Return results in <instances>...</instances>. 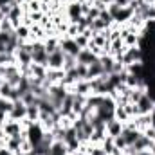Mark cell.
<instances>
[{
  "label": "cell",
  "instance_id": "obj_14",
  "mask_svg": "<svg viewBox=\"0 0 155 155\" xmlns=\"http://www.w3.org/2000/svg\"><path fill=\"white\" fill-rule=\"evenodd\" d=\"M29 78H36V79H45L47 78V67L38 65V63H31L29 67Z\"/></svg>",
  "mask_w": 155,
  "mask_h": 155
},
{
  "label": "cell",
  "instance_id": "obj_9",
  "mask_svg": "<svg viewBox=\"0 0 155 155\" xmlns=\"http://www.w3.org/2000/svg\"><path fill=\"white\" fill-rule=\"evenodd\" d=\"M69 92H74V94H79V96H88L92 94V88H90V81L88 79H79L78 83H74Z\"/></svg>",
  "mask_w": 155,
  "mask_h": 155
},
{
  "label": "cell",
  "instance_id": "obj_31",
  "mask_svg": "<svg viewBox=\"0 0 155 155\" xmlns=\"http://www.w3.org/2000/svg\"><path fill=\"white\" fill-rule=\"evenodd\" d=\"M7 119H9V116H7L5 112H2V110H0V126H4V123H5Z\"/></svg>",
  "mask_w": 155,
  "mask_h": 155
},
{
  "label": "cell",
  "instance_id": "obj_17",
  "mask_svg": "<svg viewBox=\"0 0 155 155\" xmlns=\"http://www.w3.org/2000/svg\"><path fill=\"white\" fill-rule=\"evenodd\" d=\"M15 35L18 36V40H22V41H31V25H25V24L18 25L15 29Z\"/></svg>",
  "mask_w": 155,
  "mask_h": 155
},
{
  "label": "cell",
  "instance_id": "obj_45",
  "mask_svg": "<svg viewBox=\"0 0 155 155\" xmlns=\"http://www.w3.org/2000/svg\"><path fill=\"white\" fill-rule=\"evenodd\" d=\"M123 155H126V153H123Z\"/></svg>",
  "mask_w": 155,
  "mask_h": 155
},
{
  "label": "cell",
  "instance_id": "obj_39",
  "mask_svg": "<svg viewBox=\"0 0 155 155\" xmlns=\"http://www.w3.org/2000/svg\"><path fill=\"white\" fill-rule=\"evenodd\" d=\"M4 81V72H2V67H0V83Z\"/></svg>",
  "mask_w": 155,
  "mask_h": 155
},
{
  "label": "cell",
  "instance_id": "obj_3",
  "mask_svg": "<svg viewBox=\"0 0 155 155\" xmlns=\"http://www.w3.org/2000/svg\"><path fill=\"white\" fill-rule=\"evenodd\" d=\"M135 107H137V116H144V114H150L152 110H153L155 107V101L152 99V96L146 92L137 103H135Z\"/></svg>",
  "mask_w": 155,
  "mask_h": 155
},
{
  "label": "cell",
  "instance_id": "obj_12",
  "mask_svg": "<svg viewBox=\"0 0 155 155\" xmlns=\"http://www.w3.org/2000/svg\"><path fill=\"white\" fill-rule=\"evenodd\" d=\"M132 16H134V11H132L130 7H121V9H119V13L114 16V24H117V25L128 24Z\"/></svg>",
  "mask_w": 155,
  "mask_h": 155
},
{
  "label": "cell",
  "instance_id": "obj_16",
  "mask_svg": "<svg viewBox=\"0 0 155 155\" xmlns=\"http://www.w3.org/2000/svg\"><path fill=\"white\" fill-rule=\"evenodd\" d=\"M134 123H135V126H137V130H139V132H144V130H148V128L152 126L150 114H144V116L134 117Z\"/></svg>",
  "mask_w": 155,
  "mask_h": 155
},
{
  "label": "cell",
  "instance_id": "obj_28",
  "mask_svg": "<svg viewBox=\"0 0 155 155\" xmlns=\"http://www.w3.org/2000/svg\"><path fill=\"white\" fill-rule=\"evenodd\" d=\"M76 74L79 79H87V74H88V67L83 65V63H78L76 65Z\"/></svg>",
  "mask_w": 155,
  "mask_h": 155
},
{
  "label": "cell",
  "instance_id": "obj_18",
  "mask_svg": "<svg viewBox=\"0 0 155 155\" xmlns=\"http://www.w3.org/2000/svg\"><path fill=\"white\" fill-rule=\"evenodd\" d=\"M65 76L63 69H47V79L54 85V83H61V79Z\"/></svg>",
  "mask_w": 155,
  "mask_h": 155
},
{
  "label": "cell",
  "instance_id": "obj_1",
  "mask_svg": "<svg viewBox=\"0 0 155 155\" xmlns=\"http://www.w3.org/2000/svg\"><path fill=\"white\" fill-rule=\"evenodd\" d=\"M116 61L123 63L124 67L132 65V63H139V61H144V51L141 47H126V51L123 52V56L116 58Z\"/></svg>",
  "mask_w": 155,
  "mask_h": 155
},
{
  "label": "cell",
  "instance_id": "obj_44",
  "mask_svg": "<svg viewBox=\"0 0 155 155\" xmlns=\"http://www.w3.org/2000/svg\"><path fill=\"white\" fill-rule=\"evenodd\" d=\"M153 5H155V2H153Z\"/></svg>",
  "mask_w": 155,
  "mask_h": 155
},
{
  "label": "cell",
  "instance_id": "obj_10",
  "mask_svg": "<svg viewBox=\"0 0 155 155\" xmlns=\"http://www.w3.org/2000/svg\"><path fill=\"white\" fill-rule=\"evenodd\" d=\"M76 60H78V63H83V65H90V63H94V61H97L99 60V56L97 54H94L90 49H81L79 51V54L76 56Z\"/></svg>",
  "mask_w": 155,
  "mask_h": 155
},
{
  "label": "cell",
  "instance_id": "obj_25",
  "mask_svg": "<svg viewBox=\"0 0 155 155\" xmlns=\"http://www.w3.org/2000/svg\"><path fill=\"white\" fill-rule=\"evenodd\" d=\"M9 38H11V33H2V31H0V52H5V51H7Z\"/></svg>",
  "mask_w": 155,
  "mask_h": 155
},
{
  "label": "cell",
  "instance_id": "obj_32",
  "mask_svg": "<svg viewBox=\"0 0 155 155\" xmlns=\"http://www.w3.org/2000/svg\"><path fill=\"white\" fill-rule=\"evenodd\" d=\"M114 4H117V5H121V7H128L130 0H114Z\"/></svg>",
  "mask_w": 155,
  "mask_h": 155
},
{
  "label": "cell",
  "instance_id": "obj_13",
  "mask_svg": "<svg viewBox=\"0 0 155 155\" xmlns=\"http://www.w3.org/2000/svg\"><path fill=\"white\" fill-rule=\"evenodd\" d=\"M101 76H105V71H103L101 61L97 60V61H94V63H90V65H88V74H87V79H96V78H101Z\"/></svg>",
  "mask_w": 155,
  "mask_h": 155
},
{
  "label": "cell",
  "instance_id": "obj_7",
  "mask_svg": "<svg viewBox=\"0 0 155 155\" xmlns=\"http://www.w3.org/2000/svg\"><path fill=\"white\" fill-rule=\"evenodd\" d=\"M63 61H65V52L61 49H58L52 54H49L47 69H63Z\"/></svg>",
  "mask_w": 155,
  "mask_h": 155
},
{
  "label": "cell",
  "instance_id": "obj_30",
  "mask_svg": "<svg viewBox=\"0 0 155 155\" xmlns=\"http://www.w3.org/2000/svg\"><path fill=\"white\" fill-rule=\"evenodd\" d=\"M119 9H121V5H117V4H110V5L107 7V11H108L112 16H116L117 13H119Z\"/></svg>",
  "mask_w": 155,
  "mask_h": 155
},
{
  "label": "cell",
  "instance_id": "obj_22",
  "mask_svg": "<svg viewBox=\"0 0 155 155\" xmlns=\"http://www.w3.org/2000/svg\"><path fill=\"white\" fill-rule=\"evenodd\" d=\"M78 65V60L76 56H71V54H65V61H63V71H72L74 67Z\"/></svg>",
  "mask_w": 155,
  "mask_h": 155
},
{
  "label": "cell",
  "instance_id": "obj_29",
  "mask_svg": "<svg viewBox=\"0 0 155 155\" xmlns=\"http://www.w3.org/2000/svg\"><path fill=\"white\" fill-rule=\"evenodd\" d=\"M114 144H116V148L123 150V152L128 148V144H126V141L123 139V135H117V137H114Z\"/></svg>",
  "mask_w": 155,
  "mask_h": 155
},
{
  "label": "cell",
  "instance_id": "obj_6",
  "mask_svg": "<svg viewBox=\"0 0 155 155\" xmlns=\"http://www.w3.org/2000/svg\"><path fill=\"white\" fill-rule=\"evenodd\" d=\"M60 49L65 52V54H71V56H78L79 54V47H78V43L74 41V38H69V36H63V38H60Z\"/></svg>",
  "mask_w": 155,
  "mask_h": 155
},
{
  "label": "cell",
  "instance_id": "obj_35",
  "mask_svg": "<svg viewBox=\"0 0 155 155\" xmlns=\"http://www.w3.org/2000/svg\"><path fill=\"white\" fill-rule=\"evenodd\" d=\"M150 119H152V128H155V107H153V110L150 112Z\"/></svg>",
  "mask_w": 155,
  "mask_h": 155
},
{
  "label": "cell",
  "instance_id": "obj_38",
  "mask_svg": "<svg viewBox=\"0 0 155 155\" xmlns=\"http://www.w3.org/2000/svg\"><path fill=\"white\" fill-rule=\"evenodd\" d=\"M101 2H105L107 5H110V4H114V0H101Z\"/></svg>",
  "mask_w": 155,
  "mask_h": 155
},
{
  "label": "cell",
  "instance_id": "obj_36",
  "mask_svg": "<svg viewBox=\"0 0 155 155\" xmlns=\"http://www.w3.org/2000/svg\"><path fill=\"white\" fill-rule=\"evenodd\" d=\"M135 155H152V152L150 150H143V152H139V153H135Z\"/></svg>",
  "mask_w": 155,
  "mask_h": 155
},
{
  "label": "cell",
  "instance_id": "obj_41",
  "mask_svg": "<svg viewBox=\"0 0 155 155\" xmlns=\"http://www.w3.org/2000/svg\"><path fill=\"white\" fill-rule=\"evenodd\" d=\"M143 2H144V4H153L155 0H143Z\"/></svg>",
  "mask_w": 155,
  "mask_h": 155
},
{
  "label": "cell",
  "instance_id": "obj_5",
  "mask_svg": "<svg viewBox=\"0 0 155 155\" xmlns=\"http://www.w3.org/2000/svg\"><path fill=\"white\" fill-rule=\"evenodd\" d=\"M25 117H27V105L22 99L15 101L13 110L9 112V119H13V121H24Z\"/></svg>",
  "mask_w": 155,
  "mask_h": 155
},
{
  "label": "cell",
  "instance_id": "obj_27",
  "mask_svg": "<svg viewBox=\"0 0 155 155\" xmlns=\"http://www.w3.org/2000/svg\"><path fill=\"white\" fill-rule=\"evenodd\" d=\"M74 41L78 43V47H79V49H87V47H88V43H90V38H88V36H85V35H78L76 38H74Z\"/></svg>",
  "mask_w": 155,
  "mask_h": 155
},
{
  "label": "cell",
  "instance_id": "obj_37",
  "mask_svg": "<svg viewBox=\"0 0 155 155\" xmlns=\"http://www.w3.org/2000/svg\"><path fill=\"white\" fill-rule=\"evenodd\" d=\"M150 152H152V155H155V143L150 146Z\"/></svg>",
  "mask_w": 155,
  "mask_h": 155
},
{
  "label": "cell",
  "instance_id": "obj_33",
  "mask_svg": "<svg viewBox=\"0 0 155 155\" xmlns=\"http://www.w3.org/2000/svg\"><path fill=\"white\" fill-rule=\"evenodd\" d=\"M13 4H16L15 0H0V7H5V5H13Z\"/></svg>",
  "mask_w": 155,
  "mask_h": 155
},
{
  "label": "cell",
  "instance_id": "obj_19",
  "mask_svg": "<svg viewBox=\"0 0 155 155\" xmlns=\"http://www.w3.org/2000/svg\"><path fill=\"white\" fill-rule=\"evenodd\" d=\"M27 121L31 123H38L40 121V107L38 105H27Z\"/></svg>",
  "mask_w": 155,
  "mask_h": 155
},
{
  "label": "cell",
  "instance_id": "obj_15",
  "mask_svg": "<svg viewBox=\"0 0 155 155\" xmlns=\"http://www.w3.org/2000/svg\"><path fill=\"white\" fill-rule=\"evenodd\" d=\"M99 61H101L103 71H105L107 76L114 72V67H116V58H114V56H110V54H103V56L99 58Z\"/></svg>",
  "mask_w": 155,
  "mask_h": 155
},
{
  "label": "cell",
  "instance_id": "obj_21",
  "mask_svg": "<svg viewBox=\"0 0 155 155\" xmlns=\"http://www.w3.org/2000/svg\"><path fill=\"white\" fill-rule=\"evenodd\" d=\"M13 63H16V56H15V54H9V52H0V67L13 65Z\"/></svg>",
  "mask_w": 155,
  "mask_h": 155
},
{
  "label": "cell",
  "instance_id": "obj_20",
  "mask_svg": "<svg viewBox=\"0 0 155 155\" xmlns=\"http://www.w3.org/2000/svg\"><path fill=\"white\" fill-rule=\"evenodd\" d=\"M114 117L119 119V121H123V123H126V121H130L132 117L126 114V108H124V105H116V110H114Z\"/></svg>",
  "mask_w": 155,
  "mask_h": 155
},
{
  "label": "cell",
  "instance_id": "obj_24",
  "mask_svg": "<svg viewBox=\"0 0 155 155\" xmlns=\"http://www.w3.org/2000/svg\"><path fill=\"white\" fill-rule=\"evenodd\" d=\"M13 105H15V101L5 99V97H0V110H2V112H5L7 116H9V112L13 110Z\"/></svg>",
  "mask_w": 155,
  "mask_h": 155
},
{
  "label": "cell",
  "instance_id": "obj_34",
  "mask_svg": "<svg viewBox=\"0 0 155 155\" xmlns=\"http://www.w3.org/2000/svg\"><path fill=\"white\" fill-rule=\"evenodd\" d=\"M0 155H15L13 152H9L7 150V146H4V148H0Z\"/></svg>",
  "mask_w": 155,
  "mask_h": 155
},
{
  "label": "cell",
  "instance_id": "obj_2",
  "mask_svg": "<svg viewBox=\"0 0 155 155\" xmlns=\"http://www.w3.org/2000/svg\"><path fill=\"white\" fill-rule=\"evenodd\" d=\"M25 132H27V139L33 143V146H36V144L41 143L43 134H45V130H43V126H41L40 123H31V124L25 128Z\"/></svg>",
  "mask_w": 155,
  "mask_h": 155
},
{
  "label": "cell",
  "instance_id": "obj_42",
  "mask_svg": "<svg viewBox=\"0 0 155 155\" xmlns=\"http://www.w3.org/2000/svg\"><path fill=\"white\" fill-rule=\"evenodd\" d=\"M15 155H24V153H15Z\"/></svg>",
  "mask_w": 155,
  "mask_h": 155
},
{
  "label": "cell",
  "instance_id": "obj_26",
  "mask_svg": "<svg viewBox=\"0 0 155 155\" xmlns=\"http://www.w3.org/2000/svg\"><path fill=\"white\" fill-rule=\"evenodd\" d=\"M0 31H2V33H13V31H15V27H13V24H11V20H9L7 16L0 22Z\"/></svg>",
  "mask_w": 155,
  "mask_h": 155
},
{
  "label": "cell",
  "instance_id": "obj_4",
  "mask_svg": "<svg viewBox=\"0 0 155 155\" xmlns=\"http://www.w3.org/2000/svg\"><path fill=\"white\" fill-rule=\"evenodd\" d=\"M4 132H5V135L7 137H15V135H20L24 130H25V126L22 124V121H13V119H7L5 123H4Z\"/></svg>",
  "mask_w": 155,
  "mask_h": 155
},
{
  "label": "cell",
  "instance_id": "obj_40",
  "mask_svg": "<svg viewBox=\"0 0 155 155\" xmlns=\"http://www.w3.org/2000/svg\"><path fill=\"white\" fill-rule=\"evenodd\" d=\"M15 2H16V4H18V5H22V4H24V2H25V0H15Z\"/></svg>",
  "mask_w": 155,
  "mask_h": 155
},
{
  "label": "cell",
  "instance_id": "obj_8",
  "mask_svg": "<svg viewBox=\"0 0 155 155\" xmlns=\"http://www.w3.org/2000/svg\"><path fill=\"white\" fill-rule=\"evenodd\" d=\"M65 15H67L69 22H71V24H74L79 16H83V13H81V2L67 4V5H65Z\"/></svg>",
  "mask_w": 155,
  "mask_h": 155
},
{
  "label": "cell",
  "instance_id": "obj_11",
  "mask_svg": "<svg viewBox=\"0 0 155 155\" xmlns=\"http://www.w3.org/2000/svg\"><path fill=\"white\" fill-rule=\"evenodd\" d=\"M123 128H124V123L114 117L112 121L107 123V135H108V137H117V135H121Z\"/></svg>",
  "mask_w": 155,
  "mask_h": 155
},
{
  "label": "cell",
  "instance_id": "obj_43",
  "mask_svg": "<svg viewBox=\"0 0 155 155\" xmlns=\"http://www.w3.org/2000/svg\"><path fill=\"white\" fill-rule=\"evenodd\" d=\"M153 143H155V135H153Z\"/></svg>",
  "mask_w": 155,
  "mask_h": 155
},
{
  "label": "cell",
  "instance_id": "obj_23",
  "mask_svg": "<svg viewBox=\"0 0 155 155\" xmlns=\"http://www.w3.org/2000/svg\"><path fill=\"white\" fill-rule=\"evenodd\" d=\"M101 148L105 150V153H107V155L112 153V150L116 148V144H114V137H108V135H107V137H105V141L101 143Z\"/></svg>",
  "mask_w": 155,
  "mask_h": 155
}]
</instances>
